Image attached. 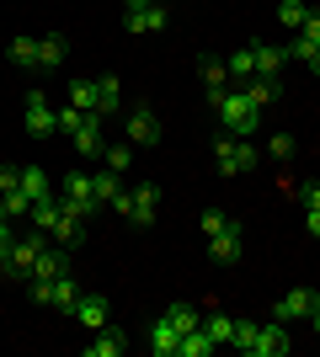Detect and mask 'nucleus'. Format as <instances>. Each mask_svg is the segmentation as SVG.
<instances>
[{"label":"nucleus","mask_w":320,"mask_h":357,"mask_svg":"<svg viewBox=\"0 0 320 357\" xmlns=\"http://www.w3.org/2000/svg\"><path fill=\"white\" fill-rule=\"evenodd\" d=\"M305 229H310V235H315V240H320V208H310V219H305Z\"/></svg>","instance_id":"obj_44"},{"label":"nucleus","mask_w":320,"mask_h":357,"mask_svg":"<svg viewBox=\"0 0 320 357\" xmlns=\"http://www.w3.org/2000/svg\"><path fill=\"white\" fill-rule=\"evenodd\" d=\"M102 112H80V123H75V134H70V139H75V149H80V155H86V160H102Z\"/></svg>","instance_id":"obj_7"},{"label":"nucleus","mask_w":320,"mask_h":357,"mask_svg":"<svg viewBox=\"0 0 320 357\" xmlns=\"http://www.w3.org/2000/svg\"><path fill=\"white\" fill-rule=\"evenodd\" d=\"M213 165H219V176H241V171H257V149H251V139L224 134L219 144H213Z\"/></svg>","instance_id":"obj_3"},{"label":"nucleus","mask_w":320,"mask_h":357,"mask_svg":"<svg viewBox=\"0 0 320 357\" xmlns=\"http://www.w3.org/2000/svg\"><path fill=\"white\" fill-rule=\"evenodd\" d=\"M166 22H171V11L155 0V6H144V11H123V27L128 32H166Z\"/></svg>","instance_id":"obj_12"},{"label":"nucleus","mask_w":320,"mask_h":357,"mask_svg":"<svg viewBox=\"0 0 320 357\" xmlns=\"http://www.w3.org/2000/svg\"><path fill=\"white\" fill-rule=\"evenodd\" d=\"M102 165H112V171H128V165H134V144H107V149H102Z\"/></svg>","instance_id":"obj_33"},{"label":"nucleus","mask_w":320,"mask_h":357,"mask_svg":"<svg viewBox=\"0 0 320 357\" xmlns=\"http://www.w3.org/2000/svg\"><path fill=\"white\" fill-rule=\"evenodd\" d=\"M32 288V304H54V278H27Z\"/></svg>","instance_id":"obj_36"},{"label":"nucleus","mask_w":320,"mask_h":357,"mask_svg":"<svg viewBox=\"0 0 320 357\" xmlns=\"http://www.w3.org/2000/svg\"><path fill=\"white\" fill-rule=\"evenodd\" d=\"M91 192H96V203H102V208L112 203V192H118V171H112V165H102V171L91 176Z\"/></svg>","instance_id":"obj_30"},{"label":"nucleus","mask_w":320,"mask_h":357,"mask_svg":"<svg viewBox=\"0 0 320 357\" xmlns=\"http://www.w3.org/2000/svg\"><path fill=\"white\" fill-rule=\"evenodd\" d=\"M59 197H64V208L70 213H80V219H91L102 203H96V192H91V176L86 171H70V176L59 181Z\"/></svg>","instance_id":"obj_4"},{"label":"nucleus","mask_w":320,"mask_h":357,"mask_svg":"<svg viewBox=\"0 0 320 357\" xmlns=\"http://www.w3.org/2000/svg\"><path fill=\"white\" fill-rule=\"evenodd\" d=\"M310 326H315V336H320V304H315V310H310Z\"/></svg>","instance_id":"obj_46"},{"label":"nucleus","mask_w":320,"mask_h":357,"mask_svg":"<svg viewBox=\"0 0 320 357\" xmlns=\"http://www.w3.org/2000/svg\"><path fill=\"white\" fill-rule=\"evenodd\" d=\"M123 347H128V336H123V326L112 331V326H102L91 336V342H86V357H123Z\"/></svg>","instance_id":"obj_13"},{"label":"nucleus","mask_w":320,"mask_h":357,"mask_svg":"<svg viewBox=\"0 0 320 357\" xmlns=\"http://www.w3.org/2000/svg\"><path fill=\"white\" fill-rule=\"evenodd\" d=\"M0 219H6V192H0Z\"/></svg>","instance_id":"obj_48"},{"label":"nucleus","mask_w":320,"mask_h":357,"mask_svg":"<svg viewBox=\"0 0 320 357\" xmlns=\"http://www.w3.org/2000/svg\"><path fill=\"white\" fill-rule=\"evenodd\" d=\"M32 224H38V229H48V235H54V224L64 219V197H54V192H43L38 197V203H32V213H27Z\"/></svg>","instance_id":"obj_16"},{"label":"nucleus","mask_w":320,"mask_h":357,"mask_svg":"<svg viewBox=\"0 0 320 357\" xmlns=\"http://www.w3.org/2000/svg\"><path fill=\"white\" fill-rule=\"evenodd\" d=\"M320 43H305V38H289V59H305L310 64V54H315Z\"/></svg>","instance_id":"obj_41"},{"label":"nucleus","mask_w":320,"mask_h":357,"mask_svg":"<svg viewBox=\"0 0 320 357\" xmlns=\"http://www.w3.org/2000/svg\"><path fill=\"white\" fill-rule=\"evenodd\" d=\"M48 251V229H38L32 224V235H16V245H11V256L0 261V272L11 278V283H27L32 272H38V256Z\"/></svg>","instance_id":"obj_1"},{"label":"nucleus","mask_w":320,"mask_h":357,"mask_svg":"<svg viewBox=\"0 0 320 357\" xmlns=\"http://www.w3.org/2000/svg\"><path fill=\"white\" fill-rule=\"evenodd\" d=\"M213 352V336H208V331H187V336H182V347H176V357H208Z\"/></svg>","instance_id":"obj_27"},{"label":"nucleus","mask_w":320,"mask_h":357,"mask_svg":"<svg viewBox=\"0 0 320 357\" xmlns=\"http://www.w3.org/2000/svg\"><path fill=\"white\" fill-rule=\"evenodd\" d=\"M22 187V165H0V192H16Z\"/></svg>","instance_id":"obj_40"},{"label":"nucleus","mask_w":320,"mask_h":357,"mask_svg":"<svg viewBox=\"0 0 320 357\" xmlns=\"http://www.w3.org/2000/svg\"><path fill=\"white\" fill-rule=\"evenodd\" d=\"M283 64H289V48H277V43H257V75L277 80V75H283Z\"/></svg>","instance_id":"obj_18"},{"label":"nucleus","mask_w":320,"mask_h":357,"mask_svg":"<svg viewBox=\"0 0 320 357\" xmlns=\"http://www.w3.org/2000/svg\"><path fill=\"white\" fill-rule=\"evenodd\" d=\"M144 6H155V0H123V11H144Z\"/></svg>","instance_id":"obj_45"},{"label":"nucleus","mask_w":320,"mask_h":357,"mask_svg":"<svg viewBox=\"0 0 320 357\" xmlns=\"http://www.w3.org/2000/svg\"><path fill=\"white\" fill-rule=\"evenodd\" d=\"M128 144H160V118H155L150 107L128 112Z\"/></svg>","instance_id":"obj_11"},{"label":"nucleus","mask_w":320,"mask_h":357,"mask_svg":"<svg viewBox=\"0 0 320 357\" xmlns=\"http://www.w3.org/2000/svg\"><path fill=\"white\" fill-rule=\"evenodd\" d=\"M198 75H203V91H229L224 59H198Z\"/></svg>","instance_id":"obj_26"},{"label":"nucleus","mask_w":320,"mask_h":357,"mask_svg":"<svg viewBox=\"0 0 320 357\" xmlns=\"http://www.w3.org/2000/svg\"><path fill=\"white\" fill-rule=\"evenodd\" d=\"M54 240H59V245H80V240H86V219L64 208V219L54 224Z\"/></svg>","instance_id":"obj_25"},{"label":"nucleus","mask_w":320,"mask_h":357,"mask_svg":"<svg viewBox=\"0 0 320 357\" xmlns=\"http://www.w3.org/2000/svg\"><path fill=\"white\" fill-rule=\"evenodd\" d=\"M6 59H11L16 70H38V38H11V43H6Z\"/></svg>","instance_id":"obj_23"},{"label":"nucleus","mask_w":320,"mask_h":357,"mask_svg":"<svg viewBox=\"0 0 320 357\" xmlns=\"http://www.w3.org/2000/svg\"><path fill=\"white\" fill-rule=\"evenodd\" d=\"M176 347H182V331L160 314V320L150 326V352H155V357H176Z\"/></svg>","instance_id":"obj_14"},{"label":"nucleus","mask_w":320,"mask_h":357,"mask_svg":"<svg viewBox=\"0 0 320 357\" xmlns=\"http://www.w3.org/2000/svg\"><path fill=\"white\" fill-rule=\"evenodd\" d=\"M224 224H229V213H224V208H208V213H203V235H219Z\"/></svg>","instance_id":"obj_39"},{"label":"nucleus","mask_w":320,"mask_h":357,"mask_svg":"<svg viewBox=\"0 0 320 357\" xmlns=\"http://www.w3.org/2000/svg\"><path fill=\"white\" fill-rule=\"evenodd\" d=\"M241 251H245V229L235 219L219 229V235H208V256L219 261V267H229V261H241Z\"/></svg>","instance_id":"obj_6"},{"label":"nucleus","mask_w":320,"mask_h":357,"mask_svg":"<svg viewBox=\"0 0 320 357\" xmlns=\"http://www.w3.org/2000/svg\"><path fill=\"white\" fill-rule=\"evenodd\" d=\"M22 192H27L32 203H38V197L48 192V176H43V171H38V165H22Z\"/></svg>","instance_id":"obj_31"},{"label":"nucleus","mask_w":320,"mask_h":357,"mask_svg":"<svg viewBox=\"0 0 320 357\" xmlns=\"http://www.w3.org/2000/svg\"><path fill=\"white\" fill-rule=\"evenodd\" d=\"M166 320H171L176 331H182V336H187V331H198V326H203V314L192 310L187 298H171V304H166Z\"/></svg>","instance_id":"obj_24"},{"label":"nucleus","mask_w":320,"mask_h":357,"mask_svg":"<svg viewBox=\"0 0 320 357\" xmlns=\"http://www.w3.org/2000/svg\"><path fill=\"white\" fill-rule=\"evenodd\" d=\"M267 149H273L277 160H294V149H299V144H294V134H273V144H267Z\"/></svg>","instance_id":"obj_37"},{"label":"nucleus","mask_w":320,"mask_h":357,"mask_svg":"<svg viewBox=\"0 0 320 357\" xmlns=\"http://www.w3.org/2000/svg\"><path fill=\"white\" fill-rule=\"evenodd\" d=\"M305 11H310L305 0H283V6H277V22H283V27H289V32H299V22H305Z\"/></svg>","instance_id":"obj_34"},{"label":"nucleus","mask_w":320,"mask_h":357,"mask_svg":"<svg viewBox=\"0 0 320 357\" xmlns=\"http://www.w3.org/2000/svg\"><path fill=\"white\" fill-rule=\"evenodd\" d=\"M245 96H251V102H257V107H273L277 102V80H267V75H257V80H245Z\"/></svg>","instance_id":"obj_28"},{"label":"nucleus","mask_w":320,"mask_h":357,"mask_svg":"<svg viewBox=\"0 0 320 357\" xmlns=\"http://www.w3.org/2000/svg\"><path fill=\"white\" fill-rule=\"evenodd\" d=\"M75 320H80L86 331H102V326H107V298H102V294H80Z\"/></svg>","instance_id":"obj_17"},{"label":"nucleus","mask_w":320,"mask_h":357,"mask_svg":"<svg viewBox=\"0 0 320 357\" xmlns=\"http://www.w3.org/2000/svg\"><path fill=\"white\" fill-rule=\"evenodd\" d=\"M213 112H219V123H224L229 134H241V139H251L261 128V107L251 102L245 91H224V102L213 107Z\"/></svg>","instance_id":"obj_2"},{"label":"nucleus","mask_w":320,"mask_h":357,"mask_svg":"<svg viewBox=\"0 0 320 357\" xmlns=\"http://www.w3.org/2000/svg\"><path fill=\"white\" fill-rule=\"evenodd\" d=\"M310 70H315V75H320V48H315V54H310Z\"/></svg>","instance_id":"obj_47"},{"label":"nucleus","mask_w":320,"mask_h":357,"mask_svg":"<svg viewBox=\"0 0 320 357\" xmlns=\"http://www.w3.org/2000/svg\"><path fill=\"white\" fill-rule=\"evenodd\" d=\"M27 134H32V139L59 134V112L48 107V96H43V91H27Z\"/></svg>","instance_id":"obj_5"},{"label":"nucleus","mask_w":320,"mask_h":357,"mask_svg":"<svg viewBox=\"0 0 320 357\" xmlns=\"http://www.w3.org/2000/svg\"><path fill=\"white\" fill-rule=\"evenodd\" d=\"M134 203H128V224H139V229H144V224H155V208H160V187H155V181H144V187H134Z\"/></svg>","instance_id":"obj_10"},{"label":"nucleus","mask_w":320,"mask_h":357,"mask_svg":"<svg viewBox=\"0 0 320 357\" xmlns=\"http://www.w3.org/2000/svg\"><path fill=\"white\" fill-rule=\"evenodd\" d=\"M224 70H229V80H257V48H235V54H229L224 59Z\"/></svg>","instance_id":"obj_20"},{"label":"nucleus","mask_w":320,"mask_h":357,"mask_svg":"<svg viewBox=\"0 0 320 357\" xmlns=\"http://www.w3.org/2000/svg\"><path fill=\"white\" fill-rule=\"evenodd\" d=\"M64 54H70V38H64V32H48V38H38V70H59Z\"/></svg>","instance_id":"obj_15"},{"label":"nucleus","mask_w":320,"mask_h":357,"mask_svg":"<svg viewBox=\"0 0 320 357\" xmlns=\"http://www.w3.org/2000/svg\"><path fill=\"white\" fill-rule=\"evenodd\" d=\"M299 203H305V208H320V181H305V187H299Z\"/></svg>","instance_id":"obj_43"},{"label":"nucleus","mask_w":320,"mask_h":357,"mask_svg":"<svg viewBox=\"0 0 320 357\" xmlns=\"http://www.w3.org/2000/svg\"><path fill=\"white\" fill-rule=\"evenodd\" d=\"M257 331H261L257 320H235V336H229V347H241V352L251 357V342H257Z\"/></svg>","instance_id":"obj_35"},{"label":"nucleus","mask_w":320,"mask_h":357,"mask_svg":"<svg viewBox=\"0 0 320 357\" xmlns=\"http://www.w3.org/2000/svg\"><path fill=\"white\" fill-rule=\"evenodd\" d=\"M118 96H123V80L118 75H102V80H96V112L112 118V112H118Z\"/></svg>","instance_id":"obj_21"},{"label":"nucleus","mask_w":320,"mask_h":357,"mask_svg":"<svg viewBox=\"0 0 320 357\" xmlns=\"http://www.w3.org/2000/svg\"><path fill=\"white\" fill-rule=\"evenodd\" d=\"M299 38H305V43H320V11H305V22H299Z\"/></svg>","instance_id":"obj_38"},{"label":"nucleus","mask_w":320,"mask_h":357,"mask_svg":"<svg viewBox=\"0 0 320 357\" xmlns=\"http://www.w3.org/2000/svg\"><path fill=\"white\" fill-rule=\"evenodd\" d=\"M70 107L75 112H96V80H70Z\"/></svg>","instance_id":"obj_29"},{"label":"nucleus","mask_w":320,"mask_h":357,"mask_svg":"<svg viewBox=\"0 0 320 357\" xmlns=\"http://www.w3.org/2000/svg\"><path fill=\"white\" fill-rule=\"evenodd\" d=\"M251 357H289V326L283 320H267L251 342Z\"/></svg>","instance_id":"obj_9"},{"label":"nucleus","mask_w":320,"mask_h":357,"mask_svg":"<svg viewBox=\"0 0 320 357\" xmlns=\"http://www.w3.org/2000/svg\"><path fill=\"white\" fill-rule=\"evenodd\" d=\"M54 310H59V314H75V310H80V288H75V278H70V272H59V278H54Z\"/></svg>","instance_id":"obj_19"},{"label":"nucleus","mask_w":320,"mask_h":357,"mask_svg":"<svg viewBox=\"0 0 320 357\" xmlns=\"http://www.w3.org/2000/svg\"><path fill=\"white\" fill-rule=\"evenodd\" d=\"M59 272H70V245H48V251L38 256V272H32V278H59Z\"/></svg>","instance_id":"obj_22"},{"label":"nucleus","mask_w":320,"mask_h":357,"mask_svg":"<svg viewBox=\"0 0 320 357\" xmlns=\"http://www.w3.org/2000/svg\"><path fill=\"white\" fill-rule=\"evenodd\" d=\"M320 304V294H310V288H289V294L277 298V310H273V320H310V310Z\"/></svg>","instance_id":"obj_8"},{"label":"nucleus","mask_w":320,"mask_h":357,"mask_svg":"<svg viewBox=\"0 0 320 357\" xmlns=\"http://www.w3.org/2000/svg\"><path fill=\"white\" fill-rule=\"evenodd\" d=\"M203 331H208V336H213V347H219V342H229V336H235V320H229V314H219V310H213L208 320H203Z\"/></svg>","instance_id":"obj_32"},{"label":"nucleus","mask_w":320,"mask_h":357,"mask_svg":"<svg viewBox=\"0 0 320 357\" xmlns=\"http://www.w3.org/2000/svg\"><path fill=\"white\" fill-rule=\"evenodd\" d=\"M11 245H16V229H11V219H0V261L11 256Z\"/></svg>","instance_id":"obj_42"}]
</instances>
